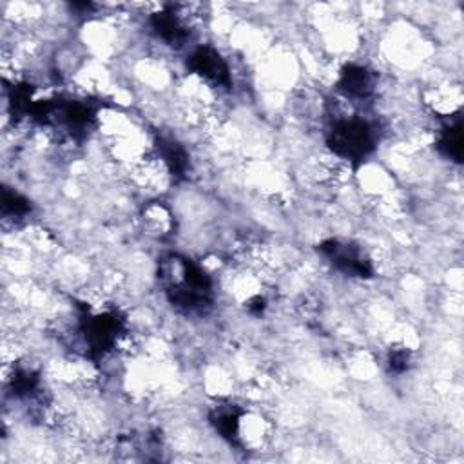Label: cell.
Returning a JSON list of instances; mask_svg holds the SVG:
<instances>
[{
  "instance_id": "1",
  "label": "cell",
  "mask_w": 464,
  "mask_h": 464,
  "mask_svg": "<svg viewBox=\"0 0 464 464\" xmlns=\"http://www.w3.org/2000/svg\"><path fill=\"white\" fill-rule=\"evenodd\" d=\"M377 145V129L364 118L335 120L328 132V147L341 160H362Z\"/></svg>"
},
{
  "instance_id": "2",
  "label": "cell",
  "mask_w": 464,
  "mask_h": 464,
  "mask_svg": "<svg viewBox=\"0 0 464 464\" xmlns=\"http://www.w3.org/2000/svg\"><path fill=\"white\" fill-rule=\"evenodd\" d=\"M319 250L344 276L366 279V277H372V274H373L370 259L353 245L341 243L337 239H328L319 246Z\"/></svg>"
},
{
  "instance_id": "3",
  "label": "cell",
  "mask_w": 464,
  "mask_h": 464,
  "mask_svg": "<svg viewBox=\"0 0 464 464\" xmlns=\"http://www.w3.org/2000/svg\"><path fill=\"white\" fill-rule=\"evenodd\" d=\"M188 69L214 87H230L232 78L228 63L216 49L208 45H201L190 53Z\"/></svg>"
},
{
  "instance_id": "4",
  "label": "cell",
  "mask_w": 464,
  "mask_h": 464,
  "mask_svg": "<svg viewBox=\"0 0 464 464\" xmlns=\"http://www.w3.org/2000/svg\"><path fill=\"white\" fill-rule=\"evenodd\" d=\"M339 91L352 100H366L373 91L372 72L362 67L350 63L343 69L339 76Z\"/></svg>"
},
{
  "instance_id": "5",
  "label": "cell",
  "mask_w": 464,
  "mask_h": 464,
  "mask_svg": "<svg viewBox=\"0 0 464 464\" xmlns=\"http://www.w3.org/2000/svg\"><path fill=\"white\" fill-rule=\"evenodd\" d=\"M439 149L448 158L460 161V150H462V136H460V123H450L442 129L439 134Z\"/></svg>"
}]
</instances>
